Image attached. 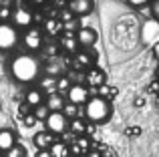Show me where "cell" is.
<instances>
[{
  "instance_id": "9c48e42d",
  "label": "cell",
  "mask_w": 159,
  "mask_h": 157,
  "mask_svg": "<svg viewBox=\"0 0 159 157\" xmlns=\"http://www.w3.org/2000/svg\"><path fill=\"white\" fill-rule=\"evenodd\" d=\"M77 36V43H79V48H93L99 40V32L91 26H83L75 32Z\"/></svg>"
},
{
  "instance_id": "8fae6325",
  "label": "cell",
  "mask_w": 159,
  "mask_h": 157,
  "mask_svg": "<svg viewBox=\"0 0 159 157\" xmlns=\"http://www.w3.org/2000/svg\"><path fill=\"white\" fill-rule=\"evenodd\" d=\"M95 8V0H69L66 2V10L79 18V16H89Z\"/></svg>"
},
{
  "instance_id": "5b68a950",
  "label": "cell",
  "mask_w": 159,
  "mask_h": 157,
  "mask_svg": "<svg viewBox=\"0 0 159 157\" xmlns=\"http://www.w3.org/2000/svg\"><path fill=\"white\" fill-rule=\"evenodd\" d=\"M8 22L12 26H16L18 30H26V28H30L34 24V12L28 6H24V4H18V6L12 8V14H10Z\"/></svg>"
},
{
  "instance_id": "f546056e",
  "label": "cell",
  "mask_w": 159,
  "mask_h": 157,
  "mask_svg": "<svg viewBox=\"0 0 159 157\" xmlns=\"http://www.w3.org/2000/svg\"><path fill=\"white\" fill-rule=\"evenodd\" d=\"M18 113H20V115L24 117V115H28V113H30V107H28L26 103L22 101V103H20V107H18Z\"/></svg>"
},
{
  "instance_id": "d590c367",
  "label": "cell",
  "mask_w": 159,
  "mask_h": 157,
  "mask_svg": "<svg viewBox=\"0 0 159 157\" xmlns=\"http://www.w3.org/2000/svg\"><path fill=\"white\" fill-rule=\"evenodd\" d=\"M0 157H2V155H0Z\"/></svg>"
},
{
  "instance_id": "836d02e7",
  "label": "cell",
  "mask_w": 159,
  "mask_h": 157,
  "mask_svg": "<svg viewBox=\"0 0 159 157\" xmlns=\"http://www.w3.org/2000/svg\"><path fill=\"white\" fill-rule=\"evenodd\" d=\"M32 4H36V6H43V4H47V0H30Z\"/></svg>"
},
{
  "instance_id": "484cf974",
  "label": "cell",
  "mask_w": 159,
  "mask_h": 157,
  "mask_svg": "<svg viewBox=\"0 0 159 157\" xmlns=\"http://www.w3.org/2000/svg\"><path fill=\"white\" fill-rule=\"evenodd\" d=\"M10 14H12V6L0 4V22H8V20H10Z\"/></svg>"
},
{
  "instance_id": "ac0fdd59",
  "label": "cell",
  "mask_w": 159,
  "mask_h": 157,
  "mask_svg": "<svg viewBox=\"0 0 159 157\" xmlns=\"http://www.w3.org/2000/svg\"><path fill=\"white\" fill-rule=\"evenodd\" d=\"M34 145H36V149H48V147L52 145L57 139H54V135L52 133H48V131H39V133L34 135Z\"/></svg>"
},
{
  "instance_id": "6da1fadb",
  "label": "cell",
  "mask_w": 159,
  "mask_h": 157,
  "mask_svg": "<svg viewBox=\"0 0 159 157\" xmlns=\"http://www.w3.org/2000/svg\"><path fill=\"white\" fill-rule=\"evenodd\" d=\"M8 73L20 85H32L43 75V63L32 52H20V55H14L8 63Z\"/></svg>"
},
{
  "instance_id": "4fadbf2b",
  "label": "cell",
  "mask_w": 159,
  "mask_h": 157,
  "mask_svg": "<svg viewBox=\"0 0 159 157\" xmlns=\"http://www.w3.org/2000/svg\"><path fill=\"white\" fill-rule=\"evenodd\" d=\"M18 143V137H16L14 129H0V153H6L10 147H14Z\"/></svg>"
},
{
  "instance_id": "2e32d148",
  "label": "cell",
  "mask_w": 159,
  "mask_h": 157,
  "mask_svg": "<svg viewBox=\"0 0 159 157\" xmlns=\"http://www.w3.org/2000/svg\"><path fill=\"white\" fill-rule=\"evenodd\" d=\"M44 32H47L48 36H61L62 22L57 16H47V18H44Z\"/></svg>"
},
{
  "instance_id": "f1b7e54d",
  "label": "cell",
  "mask_w": 159,
  "mask_h": 157,
  "mask_svg": "<svg viewBox=\"0 0 159 157\" xmlns=\"http://www.w3.org/2000/svg\"><path fill=\"white\" fill-rule=\"evenodd\" d=\"M129 4H131L133 8H141V6H147L149 4V0H127Z\"/></svg>"
},
{
  "instance_id": "7a4b0ae2",
  "label": "cell",
  "mask_w": 159,
  "mask_h": 157,
  "mask_svg": "<svg viewBox=\"0 0 159 157\" xmlns=\"http://www.w3.org/2000/svg\"><path fill=\"white\" fill-rule=\"evenodd\" d=\"M83 107H85V119L89 123H93V125H103V123H107L113 117L111 101L105 97H99V95L89 97V101Z\"/></svg>"
},
{
  "instance_id": "3957f363",
  "label": "cell",
  "mask_w": 159,
  "mask_h": 157,
  "mask_svg": "<svg viewBox=\"0 0 159 157\" xmlns=\"http://www.w3.org/2000/svg\"><path fill=\"white\" fill-rule=\"evenodd\" d=\"M20 44V30L10 22H0V52H10Z\"/></svg>"
},
{
  "instance_id": "30bf717a",
  "label": "cell",
  "mask_w": 159,
  "mask_h": 157,
  "mask_svg": "<svg viewBox=\"0 0 159 157\" xmlns=\"http://www.w3.org/2000/svg\"><path fill=\"white\" fill-rule=\"evenodd\" d=\"M105 83H107V75H105V71H103L101 67H91V69H87L85 87H87L89 91L99 89V87H103Z\"/></svg>"
},
{
  "instance_id": "cb8c5ba5",
  "label": "cell",
  "mask_w": 159,
  "mask_h": 157,
  "mask_svg": "<svg viewBox=\"0 0 159 157\" xmlns=\"http://www.w3.org/2000/svg\"><path fill=\"white\" fill-rule=\"evenodd\" d=\"M44 71H47V75L48 77H57V75H61V71H62V65L58 63H51V65H44Z\"/></svg>"
},
{
  "instance_id": "603a6c76",
  "label": "cell",
  "mask_w": 159,
  "mask_h": 157,
  "mask_svg": "<svg viewBox=\"0 0 159 157\" xmlns=\"http://www.w3.org/2000/svg\"><path fill=\"white\" fill-rule=\"evenodd\" d=\"M73 85V83L69 81V77H58L57 78V93H66V91H69V87Z\"/></svg>"
},
{
  "instance_id": "9a60e30c",
  "label": "cell",
  "mask_w": 159,
  "mask_h": 157,
  "mask_svg": "<svg viewBox=\"0 0 159 157\" xmlns=\"http://www.w3.org/2000/svg\"><path fill=\"white\" fill-rule=\"evenodd\" d=\"M65 97H62L61 93H51L44 97V107H47L51 113H54V111H62V107H65Z\"/></svg>"
},
{
  "instance_id": "52a82bcc",
  "label": "cell",
  "mask_w": 159,
  "mask_h": 157,
  "mask_svg": "<svg viewBox=\"0 0 159 157\" xmlns=\"http://www.w3.org/2000/svg\"><path fill=\"white\" fill-rule=\"evenodd\" d=\"M44 125H47V131L52 135H62L69 129V119L61 113V111H54V113H48V117L44 119Z\"/></svg>"
},
{
  "instance_id": "d6a6232c",
  "label": "cell",
  "mask_w": 159,
  "mask_h": 157,
  "mask_svg": "<svg viewBox=\"0 0 159 157\" xmlns=\"http://www.w3.org/2000/svg\"><path fill=\"white\" fill-rule=\"evenodd\" d=\"M153 56H155V59L159 61V43L153 44Z\"/></svg>"
},
{
  "instance_id": "4316f807",
  "label": "cell",
  "mask_w": 159,
  "mask_h": 157,
  "mask_svg": "<svg viewBox=\"0 0 159 157\" xmlns=\"http://www.w3.org/2000/svg\"><path fill=\"white\" fill-rule=\"evenodd\" d=\"M149 12H151V16L159 22V0H149Z\"/></svg>"
},
{
  "instance_id": "ffe728a7",
  "label": "cell",
  "mask_w": 159,
  "mask_h": 157,
  "mask_svg": "<svg viewBox=\"0 0 159 157\" xmlns=\"http://www.w3.org/2000/svg\"><path fill=\"white\" fill-rule=\"evenodd\" d=\"M48 151H51L52 157H70V149L66 143L62 141H54L51 147H48Z\"/></svg>"
},
{
  "instance_id": "8992f818",
  "label": "cell",
  "mask_w": 159,
  "mask_h": 157,
  "mask_svg": "<svg viewBox=\"0 0 159 157\" xmlns=\"http://www.w3.org/2000/svg\"><path fill=\"white\" fill-rule=\"evenodd\" d=\"M73 56H75L73 59L75 69H83V71H87L91 67H97V61H99L97 51H93V48H79Z\"/></svg>"
},
{
  "instance_id": "5bb4252c",
  "label": "cell",
  "mask_w": 159,
  "mask_h": 157,
  "mask_svg": "<svg viewBox=\"0 0 159 157\" xmlns=\"http://www.w3.org/2000/svg\"><path fill=\"white\" fill-rule=\"evenodd\" d=\"M24 103H26L30 109L43 105V103H44V93H43V89H39V87H30V89L24 93Z\"/></svg>"
},
{
  "instance_id": "4dcf8cb0",
  "label": "cell",
  "mask_w": 159,
  "mask_h": 157,
  "mask_svg": "<svg viewBox=\"0 0 159 157\" xmlns=\"http://www.w3.org/2000/svg\"><path fill=\"white\" fill-rule=\"evenodd\" d=\"M34 157H52V155H51V151H48V149H39Z\"/></svg>"
},
{
  "instance_id": "d4e9b609",
  "label": "cell",
  "mask_w": 159,
  "mask_h": 157,
  "mask_svg": "<svg viewBox=\"0 0 159 157\" xmlns=\"http://www.w3.org/2000/svg\"><path fill=\"white\" fill-rule=\"evenodd\" d=\"M24 155H26V151H24V147L18 145V143H16L14 147H10V149L4 153V157H24Z\"/></svg>"
},
{
  "instance_id": "d6986e66",
  "label": "cell",
  "mask_w": 159,
  "mask_h": 157,
  "mask_svg": "<svg viewBox=\"0 0 159 157\" xmlns=\"http://www.w3.org/2000/svg\"><path fill=\"white\" fill-rule=\"evenodd\" d=\"M69 149H70V153H75V155H85L87 151L91 149V143H89V139H87L85 135H79V137H75L73 147L69 145Z\"/></svg>"
},
{
  "instance_id": "277c9868",
  "label": "cell",
  "mask_w": 159,
  "mask_h": 157,
  "mask_svg": "<svg viewBox=\"0 0 159 157\" xmlns=\"http://www.w3.org/2000/svg\"><path fill=\"white\" fill-rule=\"evenodd\" d=\"M20 43H22V47L26 48V52L36 55V52H40L43 47H44V34H43V30H40L39 26L32 24L30 28H26V30L20 34Z\"/></svg>"
},
{
  "instance_id": "e0dca14e",
  "label": "cell",
  "mask_w": 159,
  "mask_h": 157,
  "mask_svg": "<svg viewBox=\"0 0 159 157\" xmlns=\"http://www.w3.org/2000/svg\"><path fill=\"white\" fill-rule=\"evenodd\" d=\"M70 133L75 135V137H79V135H85L87 131H89V123H87V119H81V117H75L69 121V129Z\"/></svg>"
},
{
  "instance_id": "1f68e13d",
  "label": "cell",
  "mask_w": 159,
  "mask_h": 157,
  "mask_svg": "<svg viewBox=\"0 0 159 157\" xmlns=\"http://www.w3.org/2000/svg\"><path fill=\"white\" fill-rule=\"evenodd\" d=\"M85 157H103V155H101V151H95V149H89V151H87V153H85Z\"/></svg>"
},
{
  "instance_id": "ba28073f",
  "label": "cell",
  "mask_w": 159,
  "mask_h": 157,
  "mask_svg": "<svg viewBox=\"0 0 159 157\" xmlns=\"http://www.w3.org/2000/svg\"><path fill=\"white\" fill-rule=\"evenodd\" d=\"M89 97H91V91L87 89L85 85H81V83H73V85L69 87V91H66V99H65V101L81 107V105H85V103L89 101Z\"/></svg>"
},
{
  "instance_id": "7c38bea8",
  "label": "cell",
  "mask_w": 159,
  "mask_h": 157,
  "mask_svg": "<svg viewBox=\"0 0 159 157\" xmlns=\"http://www.w3.org/2000/svg\"><path fill=\"white\" fill-rule=\"evenodd\" d=\"M58 47H61L65 52H69V55H75V52L79 51V43H77V36H75V32L62 30L61 36H58Z\"/></svg>"
},
{
  "instance_id": "7402d4cb",
  "label": "cell",
  "mask_w": 159,
  "mask_h": 157,
  "mask_svg": "<svg viewBox=\"0 0 159 157\" xmlns=\"http://www.w3.org/2000/svg\"><path fill=\"white\" fill-rule=\"evenodd\" d=\"M48 113H51V111H48L47 107H44V103L32 109V115H34V119H36V121H44V119L48 117Z\"/></svg>"
},
{
  "instance_id": "44dd1931",
  "label": "cell",
  "mask_w": 159,
  "mask_h": 157,
  "mask_svg": "<svg viewBox=\"0 0 159 157\" xmlns=\"http://www.w3.org/2000/svg\"><path fill=\"white\" fill-rule=\"evenodd\" d=\"M62 115H65L66 119H75V117H79V107L77 105H73V103H65V107H62V111H61Z\"/></svg>"
},
{
  "instance_id": "e575fe53",
  "label": "cell",
  "mask_w": 159,
  "mask_h": 157,
  "mask_svg": "<svg viewBox=\"0 0 159 157\" xmlns=\"http://www.w3.org/2000/svg\"><path fill=\"white\" fill-rule=\"evenodd\" d=\"M157 81H159V67H157Z\"/></svg>"
},
{
  "instance_id": "83f0119b",
  "label": "cell",
  "mask_w": 159,
  "mask_h": 157,
  "mask_svg": "<svg viewBox=\"0 0 159 157\" xmlns=\"http://www.w3.org/2000/svg\"><path fill=\"white\" fill-rule=\"evenodd\" d=\"M22 121H24V125H26V127H32V125H34V123H36V119H34V115H32V111H30L28 115H24V117H22Z\"/></svg>"
}]
</instances>
